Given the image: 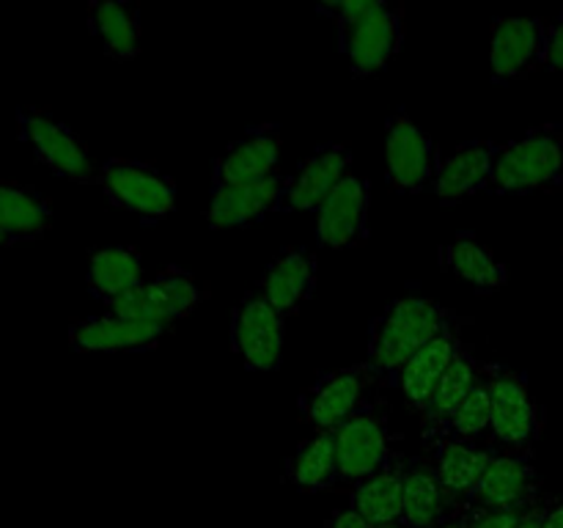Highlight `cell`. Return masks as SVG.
<instances>
[{
    "mask_svg": "<svg viewBox=\"0 0 563 528\" xmlns=\"http://www.w3.org/2000/svg\"><path fill=\"white\" fill-rule=\"evenodd\" d=\"M456 328V319L445 306L429 297H399L388 302L368 328L366 366L383 380L388 388L399 385V374L429 341L443 330Z\"/></svg>",
    "mask_w": 563,
    "mask_h": 528,
    "instance_id": "6da1fadb",
    "label": "cell"
},
{
    "mask_svg": "<svg viewBox=\"0 0 563 528\" xmlns=\"http://www.w3.org/2000/svg\"><path fill=\"white\" fill-rule=\"evenodd\" d=\"M563 182V130L559 124H542L522 138L498 143L489 176V193L495 196H528L553 193Z\"/></svg>",
    "mask_w": 563,
    "mask_h": 528,
    "instance_id": "7a4b0ae2",
    "label": "cell"
},
{
    "mask_svg": "<svg viewBox=\"0 0 563 528\" xmlns=\"http://www.w3.org/2000/svg\"><path fill=\"white\" fill-rule=\"evenodd\" d=\"M207 297V286L196 275L168 264L154 278H146L135 289L104 302V311L121 319H132V322L163 324L170 330L176 322L190 317Z\"/></svg>",
    "mask_w": 563,
    "mask_h": 528,
    "instance_id": "3957f363",
    "label": "cell"
},
{
    "mask_svg": "<svg viewBox=\"0 0 563 528\" xmlns=\"http://www.w3.org/2000/svg\"><path fill=\"white\" fill-rule=\"evenodd\" d=\"M335 460H339V484L355 487L374 473L385 471L399 460L396 435L390 429V416L383 402L361 407L355 416L333 429Z\"/></svg>",
    "mask_w": 563,
    "mask_h": 528,
    "instance_id": "277c9868",
    "label": "cell"
},
{
    "mask_svg": "<svg viewBox=\"0 0 563 528\" xmlns=\"http://www.w3.org/2000/svg\"><path fill=\"white\" fill-rule=\"evenodd\" d=\"M484 377H487L489 402H493L489 449L500 454L531 457L539 438V410L528 380L500 363H484Z\"/></svg>",
    "mask_w": 563,
    "mask_h": 528,
    "instance_id": "5b68a950",
    "label": "cell"
},
{
    "mask_svg": "<svg viewBox=\"0 0 563 528\" xmlns=\"http://www.w3.org/2000/svg\"><path fill=\"white\" fill-rule=\"evenodd\" d=\"M97 185L113 207L152 223L168 218L176 209V182L143 160H104L97 170Z\"/></svg>",
    "mask_w": 563,
    "mask_h": 528,
    "instance_id": "8992f818",
    "label": "cell"
},
{
    "mask_svg": "<svg viewBox=\"0 0 563 528\" xmlns=\"http://www.w3.org/2000/svg\"><path fill=\"white\" fill-rule=\"evenodd\" d=\"M383 388H388V385L366 363H357V366L333 369V372L319 374L302 391L297 407H300L302 421L313 424V427L324 429V432H333L339 424L355 416L361 407L377 402L374 394H379Z\"/></svg>",
    "mask_w": 563,
    "mask_h": 528,
    "instance_id": "52a82bcc",
    "label": "cell"
},
{
    "mask_svg": "<svg viewBox=\"0 0 563 528\" xmlns=\"http://www.w3.org/2000/svg\"><path fill=\"white\" fill-rule=\"evenodd\" d=\"M438 174L434 143L407 113H394L385 121V176L388 190L399 196H418L432 190Z\"/></svg>",
    "mask_w": 563,
    "mask_h": 528,
    "instance_id": "ba28073f",
    "label": "cell"
},
{
    "mask_svg": "<svg viewBox=\"0 0 563 528\" xmlns=\"http://www.w3.org/2000/svg\"><path fill=\"white\" fill-rule=\"evenodd\" d=\"M542 501V482L533 468L531 457L500 454L495 451L493 462L473 493L467 495V512H528Z\"/></svg>",
    "mask_w": 563,
    "mask_h": 528,
    "instance_id": "9c48e42d",
    "label": "cell"
},
{
    "mask_svg": "<svg viewBox=\"0 0 563 528\" xmlns=\"http://www.w3.org/2000/svg\"><path fill=\"white\" fill-rule=\"evenodd\" d=\"M20 135L31 146L33 157L47 165L53 174L71 182H97L88 146L58 119L38 108H25L20 113Z\"/></svg>",
    "mask_w": 563,
    "mask_h": 528,
    "instance_id": "30bf717a",
    "label": "cell"
},
{
    "mask_svg": "<svg viewBox=\"0 0 563 528\" xmlns=\"http://www.w3.org/2000/svg\"><path fill=\"white\" fill-rule=\"evenodd\" d=\"M286 319L251 292L231 314V350L242 358L251 372H275L284 358Z\"/></svg>",
    "mask_w": 563,
    "mask_h": 528,
    "instance_id": "8fae6325",
    "label": "cell"
},
{
    "mask_svg": "<svg viewBox=\"0 0 563 528\" xmlns=\"http://www.w3.org/2000/svg\"><path fill=\"white\" fill-rule=\"evenodd\" d=\"M548 25L542 16H498L493 22L489 66L495 82H517L544 69Z\"/></svg>",
    "mask_w": 563,
    "mask_h": 528,
    "instance_id": "7c38bea8",
    "label": "cell"
},
{
    "mask_svg": "<svg viewBox=\"0 0 563 528\" xmlns=\"http://www.w3.org/2000/svg\"><path fill=\"white\" fill-rule=\"evenodd\" d=\"M352 174V148L346 143H324L313 148L291 176H286L278 212H319L330 193Z\"/></svg>",
    "mask_w": 563,
    "mask_h": 528,
    "instance_id": "4fadbf2b",
    "label": "cell"
},
{
    "mask_svg": "<svg viewBox=\"0 0 563 528\" xmlns=\"http://www.w3.org/2000/svg\"><path fill=\"white\" fill-rule=\"evenodd\" d=\"M341 53L350 58V72L355 77H374L390 66L405 42V9L388 6L379 14L355 25L339 28Z\"/></svg>",
    "mask_w": 563,
    "mask_h": 528,
    "instance_id": "5bb4252c",
    "label": "cell"
},
{
    "mask_svg": "<svg viewBox=\"0 0 563 528\" xmlns=\"http://www.w3.org/2000/svg\"><path fill=\"white\" fill-rule=\"evenodd\" d=\"M423 449L438 471L440 487L445 493V504L451 512H462L467 495L473 493L476 482L487 465L493 462L495 449L489 446H473L454 440L451 435H423Z\"/></svg>",
    "mask_w": 563,
    "mask_h": 528,
    "instance_id": "9a60e30c",
    "label": "cell"
},
{
    "mask_svg": "<svg viewBox=\"0 0 563 528\" xmlns=\"http://www.w3.org/2000/svg\"><path fill=\"white\" fill-rule=\"evenodd\" d=\"M372 193L361 176L350 174L317 212V240L324 248H361L368 242Z\"/></svg>",
    "mask_w": 563,
    "mask_h": 528,
    "instance_id": "2e32d148",
    "label": "cell"
},
{
    "mask_svg": "<svg viewBox=\"0 0 563 528\" xmlns=\"http://www.w3.org/2000/svg\"><path fill=\"white\" fill-rule=\"evenodd\" d=\"M280 127L278 124H258L251 127L240 141L231 143L212 165V187L223 185H245V182L267 179V176L280 174Z\"/></svg>",
    "mask_w": 563,
    "mask_h": 528,
    "instance_id": "e0dca14e",
    "label": "cell"
},
{
    "mask_svg": "<svg viewBox=\"0 0 563 528\" xmlns=\"http://www.w3.org/2000/svg\"><path fill=\"white\" fill-rule=\"evenodd\" d=\"M286 176L273 174L267 179L245 182V185L212 187L207 209L209 226L212 229H240V226L258 223L269 212H278Z\"/></svg>",
    "mask_w": 563,
    "mask_h": 528,
    "instance_id": "ac0fdd59",
    "label": "cell"
},
{
    "mask_svg": "<svg viewBox=\"0 0 563 528\" xmlns=\"http://www.w3.org/2000/svg\"><path fill=\"white\" fill-rule=\"evenodd\" d=\"M495 152H498V143L493 141H465L454 146L451 154L440 157L432 185L440 204H460L482 190H489Z\"/></svg>",
    "mask_w": 563,
    "mask_h": 528,
    "instance_id": "d6986e66",
    "label": "cell"
},
{
    "mask_svg": "<svg viewBox=\"0 0 563 528\" xmlns=\"http://www.w3.org/2000/svg\"><path fill=\"white\" fill-rule=\"evenodd\" d=\"M168 328L148 322L99 314V317L75 319L69 328V344L75 352H146L163 341Z\"/></svg>",
    "mask_w": 563,
    "mask_h": 528,
    "instance_id": "ffe728a7",
    "label": "cell"
},
{
    "mask_svg": "<svg viewBox=\"0 0 563 528\" xmlns=\"http://www.w3.org/2000/svg\"><path fill=\"white\" fill-rule=\"evenodd\" d=\"M256 292L284 319L300 311L317 292V256L311 248H286L262 275Z\"/></svg>",
    "mask_w": 563,
    "mask_h": 528,
    "instance_id": "44dd1931",
    "label": "cell"
},
{
    "mask_svg": "<svg viewBox=\"0 0 563 528\" xmlns=\"http://www.w3.org/2000/svg\"><path fill=\"white\" fill-rule=\"evenodd\" d=\"M465 350L460 339V328H449L438 336L434 341H429L399 374V391L405 396L407 407L418 416L429 410L434 394L440 388V380L449 372L451 361H454L460 352Z\"/></svg>",
    "mask_w": 563,
    "mask_h": 528,
    "instance_id": "7402d4cb",
    "label": "cell"
},
{
    "mask_svg": "<svg viewBox=\"0 0 563 528\" xmlns=\"http://www.w3.org/2000/svg\"><path fill=\"white\" fill-rule=\"evenodd\" d=\"M440 264L451 275H456V278L471 284L476 292H484V295L504 289L506 280H509L506 264L473 231H460L449 245H443Z\"/></svg>",
    "mask_w": 563,
    "mask_h": 528,
    "instance_id": "603a6c76",
    "label": "cell"
},
{
    "mask_svg": "<svg viewBox=\"0 0 563 528\" xmlns=\"http://www.w3.org/2000/svg\"><path fill=\"white\" fill-rule=\"evenodd\" d=\"M451 515L445 493L440 487L438 471L427 454L407 460L405 495H401V517L405 528H438Z\"/></svg>",
    "mask_w": 563,
    "mask_h": 528,
    "instance_id": "cb8c5ba5",
    "label": "cell"
},
{
    "mask_svg": "<svg viewBox=\"0 0 563 528\" xmlns=\"http://www.w3.org/2000/svg\"><path fill=\"white\" fill-rule=\"evenodd\" d=\"M88 28L113 61H135L141 55V9L119 0H93L88 6Z\"/></svg>",
    "mask_w": 563,
    "mask_h": 528,
    "instance_id": "d4e9b609",
    "label": "cell"
},
{
    "mask_svg": "<svg viewBox=\"0 0 563 528\" xmlns=\"http://www.w3.org/2000/svg\"><path fill=\"white\" fill-rule=\"evenodd\" d=\"M405 471L407 457H399L385 471L374 473L366 482L350 487V509L357 512L372 528L399 522L401 495H405Z\"/></svg>",
    "mask_w": 563,
    "mask_h": 528,
    "instance_id": "484cf974",
    "label": "cell"
},
{
    "mask_svg": "<svg viewBox=\"0 0 563 528\" xmlns=\"http://www.w3.org/2000/svg\"><path fill=\"white\" fill-rule=\"evenodd\" d=\"M143 280H146V273H143L141 251L132 245L99 248L88 258V292L99 297L102 306L135 289Z\"/></svg>",
    "mask_w": 563,
    "mask_h": 528,
    "instance_id": "4316f807",
    "label": "cell"
},
{
    "mask_svg": "<svg viewBox=\"0 0 563 528\" xmlns=\"http://www.w3.org/2000/svg\"><path fill=\"white\" fill-rule=\"evenodd\" d=\"M482 374H484V363L473 355V350H467L465 346V350L451 361L449 372H445V377L440 380V388L438 394H434L432 405H429V410L421 416L423 435H438L449 429L451 418L456 416L462 402H465L467 396H471V391L476 388Z\"/></svg>",
    "mask_w": 563,
    "mask_h": 528,
    "instance_id": "83f0119b",
    "label": "cell"
},
{
    "mask_svg": "<svg viewBox=\"0 0 563 528\" xmlns=\"http://www.w3.org/2000/svg\"><path fill=\"white\" fill-rule=\"evenodd\" d=\"M53 223L49 204L33 187L0 179V234L9 242L36 240Z\"/></svg>",
    "mask_w": 563,
    "mask_h": 528,
    "instance_id": "f1b7e54d",
    "label": "cell"
},
{
    "mask_svg": "<svg viewBox=\"0 0 563 528\" xmlns=\"http://www.w3.org/2000/svg\"><path fill=\"white\" fill-rule=\"evenodd\" d=\"M286 479L300 493H322L339 487V460H335L333 432L317 429L308 440L297 446L286 462Z\"/></svg>",
    "mask_w": 563,
    "mask_h": 528,
    "instance_id": "f546056e",
    "label": "cell"
},
{
    "mask_svg": "<svg viewBox=\"0 0 563 528\" xmlns=\"http://www.w3.org/2000/svg\"><path fill=\"white\" fill-rule=\"evenodd\" d=\"M489 432H493V402H489L487 377L482 374L476 388L471 391V396L462 402L456 416L451 418L445 435H451L454 440H462V443L482 446V440L489 438Z\"/></svg>",
    "mask_w": 563,
    "mask_h": 528,
    "instance_id": "4dcf8cb0",
    "label": "cell"
},
{
    "mask_svg": "<svg viewBox=\"0 0 563 528\" xmlns=\"http://www.w3.org/2000/svg\"><path fill=\"white\" fill-rule=\"evenodd\" d=\"M388 6L390 3H385V0H333V3H319L317 11L322 16H330L335 22V28H346L379 14Z\"/></svg>",
    "mask_w": 563,
    "mask_h": 528,
    "instance_id": "1f68e13d",
    "label": "cell"
},
{
    "mask_svg": "<svg viewBox=\"0 0 563 528\" xmlns=\"http://www.w3.org/2000/svg\"><path fill=\"white\" fill-rule=\"evenodd\" d=\"M528 512H467V509H462V517H465V528H517Z\"/></svg>",
    "mask_w": 563,
    "mask_h": 528,
    "instance_id": "d6a6232c",
    "label": "cell"
},
{
    "mask_svg": "<svg viewBox=\"0 0 563 528\" xmlns=\"http://www.w3.org/2000/svg\"><path fill=\"white\" fill-rule=\"evenodd\" d=\"M544 69L563 72V9L548 25V55H544Z\"/></svg>",
    "mask_w": 563,
    "mask_h": 528,
    "instance_id": "836d02e7",
    "label": "cell"
},
{
    "mask_svg": "<svg viewBox=\"0 0 563 528\" xmlns=\"http://www.w3.org/2000/svg\"><path fill=\"white\" fill-rule=\"evenodd\" d=\"M322 528H372V526H368V522L363 520L357 512L341 509V512H335V515H330L328 520H324Z\"/></svg>",
    "mask_w": 563,
    "mask_h": 528,
    "instance_id": "e575fe53",
    "label": "cell"
},
{
    "mask_svg": "<svg viewBox=\"0 0 563 528\" xmlns=\"http://www.w3.org/2000/svg\"><path fill=\"white\" fill-rule=\"evenodd\" d=\"M550 501H553V498H542V501H539V504L533 506V509L528 512L526 517H522V520H520V526H517V528H542V522H544V515H548V506H550Z\"/></svg>",
    "mask_w": 563,
    "mask_h": 528,
    "instance_id": "d590c367",
    "label": "cell"
},
{
    "mask_svg": "<svg viewBox=\"0 0 563 528\" xmlns=\"http://www.w3.org/2000/svg\"><path fill=\"white\" fill-rule=\"evenodd\" d=\"M542 528H563V498L550 501Z\"/></svg>",
    "mask_w": 563,
    "mask_h": 528,
    "instance_id": "8d00e7d4",
    "label": "cell"
},
{
    "mask_svg": "<svg viewBox=\"0 0 563 528\" xmlns=\"http://www.w3.org/2000/svg\"><path fill=\"white\" fill-rule=\"evenodd\" d=\"M438 528H465V517H462V512H451Z\"/></svg>",
    "mask_w": 563,
    "mask_h": 528,
    "instance_id": "74e56055",
    "label": "cell"
},
{
    "mask_svg": "<svg viewBox=\"0 0 563 528\" xmlns=\"http://www.w3.org/2000/svg\"><path fill=\"white\" fill-rule=\"evenodd\" d=\"M5 245H9V240H5V237L3 234H0V251H3V248Z\"/></svg>",
    "mask_w": 563,
    "mask_h": 528,
    "instance_id": "f35d334b",
    "label": "cell"
},
{
    "mask_svg": "<svg viewBox=\"0 0 563 528\" xmlns=\"http://www.w3.org/2000/svg\"><path fill=\"white\" fill-rule=\"evenodd\" d=\"M379 528H405L401 522H390V526H379Z\"/></svg>",
    "mask_w": 563,
    "mask_h": 528,
    "instance_id": "ab89813d",
    "label": "cell"
},
{
    "mask_svg": "<svg viewBox=\"0 0 563 528\" xmlns=\"http://www.w3.org/2000/svg\"><path fill=\"white\" fill-rule=\"evenodd\" d=\"M561 267H563V248H561Z\"/></svg>",
    "mask_w": 563,
    "mask_h": 528,
    "instance_id": "60d3db41",
    "label": "cell"
}]
</instances>
